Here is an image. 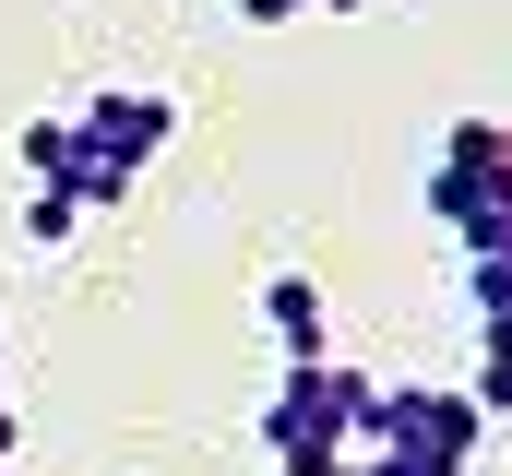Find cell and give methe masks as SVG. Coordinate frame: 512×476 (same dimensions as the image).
I'll return each mask as SVG.
<instances>
[{
	"instance_id": "6da1fadb",
	"label": "cell",
	"mask_w": 512,
	"mask_h": 476,
	"mask_svg": "<svg viewBox=\"0 0 512 476\" xmlns=\"http://www.w3.org/2000/svg\"><path fill=\"white\" fill-rule=\"evenodd\" d=\"M358 453H393V465L417 476H465L477 453H489V417H477V393L465 381H370L358 393Z\"/></svg>"
},
{
	"instance_id": "3957f363",
	"label": "cell",
	"mask_w": 512,
	"mask_h": 476,
	"mask_svg": "<svg viewBox=\"0 0 512 476\" xmlns=\"http://www.w3.org/2000/svg\"><path fill=\"white\" fill-rule=\"evenodd\" d=\"M167 143H179V96L120 84V96H96V108L72 119V179H60V191H72L84 215H120V203H131V179H143Z\"/></svg>"
},
{
	"instance_id": "8fae6325",
	"label": "cell",
	"mask_w": 512,
	"mask_h": 476,
	"mask_svg": "<svg viewBox=\"0 0 512 476\" xmlns=\"http://www.w3.org/2000/svg\"><path fill=\"white\" fill-rule=\"evenodd\" d=\"M334 476H417V465H393V453H346Z\"/></svg>"
},
{
	"instance_id": "5b68a950",
	"label": "cell",
	"mask_w": 512,
	"mask_h": 476,
	"mask_svg": "<svg viewBox=\"0 0 512 476\" xmlns=\"http://www.w3.org/2000/svg\"><path fill=\"white\" fill-rule=\"evenodd\" d=\"M262 322H274L286 369H298V357H334V310H322V286H310V274H274V286H262Z\"/></svg>"
},
{
	"instance_id": "9c48e42d",
	"label": "cell",
	"mask_w": 512,
	"mask_h": 476,
	"mask_svg": "<svg viewBox=\"0 0 512 476\" xmlns=\"http://www.w3.org/2000/svg\"><path fill=\"white\" fill-rule=\"evenodd\" d=\"M84 227H96V215H84L72 191H36V203H24V238H36V250H72Z\"/></svg>"
},
{
	"instance_id": "ba28073f",
	"label": "cell",
	"mask_w": 512,
	"mask_h": 476,
	"mask_svg": "<svg viewBox=\"0 0 512 476\" xmlns=\"http://www.w3.org/2000/svg\"><path fill=\"white\" fill-rule=\"evenodd\" d=\"M12 167H24L36 191H60V179H72V119H24V131H12Z\"/></svg>"
},
{
	"instance_id": "52a82bcc",
	"label": "cell",
	"mask_w": 512,
	"mask_h": 476,
	"mask_svg": "<svg viewBox=\"0 0 512 476\" xmlns=\"http://www.w3.org/2000/svg\"><path fill=\"white\" fill-rule=\"evenodd\" d=\"M465 393H477V417H512V310L477 322V381Z\"/></svg>"
},
{
	"instance_id": "30bf717a",
	"label": "cell",
	"mask_w": 512,
	"mask_h": 476,
	"mask_svg": "<svg viewBox=\"0 0 512 476\" xmlns=\"http://www.w3.org/2000/svg\"><path fill=\"white\" fill-rule=\"evenodd\" d=\"M239 12H251L262 36H274V24H298V12H370V0H239Z\"/></svg>"
},
{
	"instance_id": "7a4b0ae2",
	"label": "cell",
	"mask_w": 512,
	"mask_h": 476,
	"mask_svg": "<svg viewBox=\"0 0 512 476\" xmlns=\"http://www.w3.org/2000/svg\"><path fill=\"white\" fill-rule=\"evenodd\" d=\"M358 393H370V369L298 357V369L274 381V405H262V465L274 476H334L358 453Z\"/></svg>"
},
{
	"instance_id": "8992f818",
	"label": "cell",
	"mask_w": 512,
	"mask_h": 476,
	"mask_svg": "<svg viewBox=\"0 0 512 476\" xmlns=\"http://www.w3.org/2000/svg\"><path fill=\"white\" fill-rule=\"evenodd\" d=\"M465 298H477V322L512 310V215H489V227L465 238Z\"/></svg>"
},
{
	"instance_id": "277c9868",
	"label": "cell",
	"mask_w": 512,
	"mask_h": 476,
	"mask_svg": "<svg viewBox=\"0 0 512 476\" xmlns=\"http://www.w3.org/2000/svg\"><path fill=\"white\" fill-rule=\"evenodd\" d=\"M417 203H429V227H453V238L512 215V119H453L441 155H429V179H417Z\"/></svg>"
}]
</instances>
